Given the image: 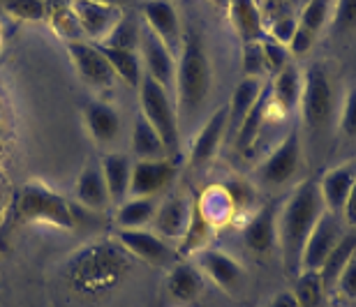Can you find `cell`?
I'll use <instances>...</instances> for the list:
<instances>
[{
	"label": "cell",
	"mask_w": 356,
	"mask_h": 307,
	"mask_svg": "<svg viewBox=\"0 0 356 307\" xmlns=\"http://www.w3.org/2000/svg\"><path fill=\"white\" fill-rule=\"evenodd\" d=\"M343 92L329 60H312L303 67V92L298 102L296 123L301 127L303 151L329 155L336 141L338 111Z\"/></svg>",
	"instance_id": "1"
},
{
	"label": "cell",
	"mask_w": 356,
	"mask_h": 307,
	"mask_svg": "<svg viewBox=\"0 0 356 307\" xmlns=\"http://www.w3.org/2000/svg\"><path fill=\"white\" fill-rule=\"evenodd\" d=\"M213 90V65L206 40L199 28L183 31V44L176 56L174 104L178 113L181 137L185 132L199 130L206 104Z\"/></svg>",
	"instance_id": "2"
},
{
	"label": "cell",
	"mask_w": 356,
	"mask_h": 307,
	"mask_svg": "<svg viewBox=\"0 0 356 307\" xmlns=\"http://www.w3.org/2000/svg\"><path fill=\"white\" fill-rule=\"evenodd\" d=\"M324 210L326 206L317 178H301L277 206V249L289 275H298L305 240Z\"/></svg>",
	"instance_id": "3"
},
{
	"label": "cell",
	"mask_w": 356,
	"mask_h": 307,
	"mask_svg": "<svg viewBox=\"0 0 356 307\" xmlns=\"http://www.w3.org/2000/svg\"><path fill=\"white\" fill-rule=\"evenodd\" d=\"M17 224H49L56 229H74V213L65 197L40 181L26 183L17 194L14 206Z\"/></svg>",
	"instance_id": "4"
},
{
	"label": "cell",
	"mask_w": 356,
	"mask_h": 307,
	"mask_svg": "<svg viewBox=\"0 0 356 307\" xmlns=\"http://www.w3.org/2000/svg\"><path fill=\"white\" fill-rule=\"evenodd\" d=\"M139 113L151 123L165 141L167 155L172 160H178L181 155V127H178V113L174 104V95L165 90L158 81L144 74L139 83Z\"/></svg>",
	"instance_id": "5"
},
{
	"label": "cell",
	"mask_w": 356,
	"mask_h": 307,
	"mask_svg": "<svg viewBox=\"0 0 356 307\" xmlns=\"http://www.w3.org/2000/svg\"><path fill=\"white\" fill-rule=\"evenodd\" d=\"M303 137L301 127L291 125L282 141L254 169V183L261 190H282L298 178L303 169Z\"/></svg>",
	"instance_id": "6"
},
{
	"label": "cell",
	"mask_w": 356,
	"mask_h": 307,
	"mask_svg": "<svg viewBox=\"0 0 356 307\" xmlns=\"http://www.w3.org/2000/svg\"><path fill=\"white\" fill-rule=\"evenodd\" d=\"M190 261L202 270L204 277L216 284L218 289H222L225 294L236 296L245 287V266L241 263L236 256L225 252L218 247H204L202 252L190 256Z\"/></svg>",
	"instance_id": "7"
},
{
	"label": "cell",
	"mask_w": 356,
	"mask_h": 307,
	"mask_svg": "<svg viewBox=\"0 0 356 307\" xmlns=\"http://www.w3.org/2000/svg\"><path fill=\"white\" fill-rule=\"evenodd\" d=\"M350 231L345 224L343 215H336L331 210H324V215L319 217L315 229L310 231L308 240H305L303 254H301V266L298 273H310V270H322L324 261L329 259L333 247L343 240V235Z\"/></svg>",
	"instance_id": "8"
},
{
	"label": "cell",
	"mask_w": 356,
	"mask_h": 307,
	"mask_svg": "<svg viewBox=\"0 0 356 307\" xmlns=\"http://www.w3.org/2000/svg\"><path fill=\"white\" fill-rule=\"evenodd\" d=\"M116 238L130 256L153 268H172L181 259L178 249L151 229H118Z\"/></svg>",
	"instance_id": "9"
},
{
	"label": "cell",
	"mask_w": 356,
	"mask_h": 307,
	"mask_svg": "<svg viewBox=\"0 0 356 307\" xmlns=\"http://www.w3.org/2000/svg\"><path fill=\"white\" fill-rule=\"evenodd\" d=\"M192 206H195V199H190L183 192H169L165 199L158 201V210H155V217L148 229L178 247V242L183 240L190 226Z\"/></svg>",
	"instance_id": "10"
},
{
	"label": "cell",
	"mask_w": 356,
	"mask_h": 307,
	"mask_svg": "<svg viewBox=\"0 0 356 307\" xmlns=\"http://www.w3.org/2000/svg\"><path fill=\"white\" fill-rule=\"evenodd\" d=\"M67 53L72 65L76 67L79 76L88 85L97 90H109L116 85V74L111 69V63L106 60V56L102 53V49L90 42H67Z\"/></svg>",
	"instance_id": "11"
},
{
	"label": "cell",
	"mask_w": 356,
	"mask_h": 307,
	"mask_svg": "<svg viewBox=\"0 0 356 307\" xmlns=\"http://www.w3.org/2000/svg\"><path fill=\"white\" fill-rule=\"evenodd\" d=\"M174 178H176V160H172V157H162V160H137L132 164L130 197L158 199L162 192H167L172 188Z\"/></svg>",
	"instance_id": "12"
},
{
	"label": "cell",
	"mask_w": 356,
	"mask_h": 307,
	"mask_svg": "<svg viewBox=\"0 0 356 307\" xmlns=\"http://www.w3.org/2000/svg\"><path fill=\"white\" fill-rule=\"evenodd\" d=\"M139 56H141V63H144V74H148L153 81H158L162 88L174 95L176 56L169 51L165 42H162L148 26L141 31Z\"/></svg>",
	"instance_id": "13"
},
{
	"label": "cell",
	"mask_w": 356,
	"mask_h": 307,
	"mask_svg": "<svg viewBox=\"0 0 356 307\" xmlns=\"http://www.w3.org/2000/svg\"><path fill=\"white\" fill-rule=\"evenodd\" d=\"M227 137V106L216 109L206 118V123L199 125L195 139L190 144V167L204 169L216 160V155L222 151Z\"/></svg>",
	"instance_id": "14"
},
{
	"label": "cell",
	"mask_w": 356,
	"mask_h": 307,
	"mask_svg": "<svg viewBox=\"0 0 356 307\" xmlns=\"http://www.w3.org/2000/svg\"><path fill=\"white\" fill-rule=\"evenodd\" d=\"M70 5L83 31V38L92 40V44H99L123 14V7L97 3V0H70Z\"/></svg>",
	"instance_id": "15"
},
{
	"label": "cell",
	"mask_w": 356,
	"mask_h": 307,
	"mask_svg": "<svg viewBox=\"0 0 356 307\" xmlns=\"http://www.w3.org/2000/svg\"><path fill=\"white\" fill-rule=\"evenodd\" d=\"M319 192H322L326 210L343 215L347 194H350L352 185L356 183V155L345 157L343 162H338L336 167H329L322 174V178H317Z\"/></svg>",
	"instance_id": "16"
},
{
	"label": "cell",
	"mask_w": 356,
	"mask_h": 307,
	"mask_svg": "<svg viewBox=\"0 0 356 307\" xmlns=\"http://www.w3.org/2000/svg\"><path fill=\"white\" fill-rule=\"evenodd\" d=\"M243 245L252 254H270L277 247V204L268 201L243 226Z\"/></svg>",
	"instance_id": "17"
},
{
	"label": "cell",
	"mask_w": 356,
	"mask_h": 307,
	"mask_svg": "<svg viewBox=\"0 0 356 307\" xmlns=\"http://www.w3.org/2000/svg\"><path fill=\"white\" fill-rule=\"evenodd\" d=\"M146 26L165 42L167 49L178 56L183 44V26L172 0H146L144 3Z\"/></svg>",
	"instance_id": "18"
},
{
	"label": "cell",
	"mask_w": 356,
	"mask_h": 307,
	"mask_svg": "<svg viewBox=\"0 0 356 307\" xmlns=\"http://www.w3.org/2000/svg\"><path fill=\"white\" fill-rule=\"evenodd\" d=\"M266 88V78H254V76H243L234 88L229 104H227V137L225 146H232L234 137H236L238 127L243 125L245 116L250 113L254 102Z\"/></svg>",
	"instance_id": "19"
},
{
	"label": "cell",
	"mask_w": 356,
	"mask_h": 307,
	"mask_svg": "<svg viewBox=\"0 0 356 307\" xmlns=\"http://www.w3.org/2000/svg\"><path fill=\"white\" fill-rule=\"evenodd\" d=\"M165 289L169 298L178 305L185 307L195 303L204 294V275L190 259H178L167 273Z\"/></svg>",
	"instance_id": "20"
},
{
	"label": "cell",
	"mask_w": 356,
	"mask_h": 307,
	"mask_svg": "<svg viewBox=\"0 0 356 307\" xmlns=\"http://www.w3.org/2000/svg\"><path fill=\"white\" fill-rule=\"evenodd\" d=\"M268 90L275 109H280L284 116H296L303 92V67H298L296 63H289L282 72L270 76Z\"/></svg>",
	"instance_id": "21"
},
{
	"label": "cell",
	"mask_w": 356,
	"mask_h": 307,
	"mask_svg": "<svg viewBox=\"0 0 356 307\" xmlns=\"http://www.w3.org/2000/svg\"><path fill=\"white\" fill-rule=\"evenodd\" d=\"M74 199H76V204L83 206V208L95 210V213H104L111 206L99 162L88 160L83 164L81 174L76 178V185H74Z\"/></svg>",
	"instance_id": "22"
},
{
	"label": "cell",
	"mask_w": 356,
	"mask_h": 307,
	"mask_svg": "<svg viewBox=\"0 0 356 307\" xmlns=\"http://www.w3.org/2000/svg\"><path fill=\"white\" fill-rule=\"evenodd\" d=\"M83 125H86V132L97 146H111L120 137L123 120L111 104L88 102L83 106Z\"/></svg>",
	"instance_id": "23"
},
{
	"label": "cell",
	"mask_w": 356,
	"mask_h": 307,
	"mask_svg": "<svg viewBox=\"0 0 356 307\" xmlns=\"http://www.w3.org/2000/svg\"><path fill=\"white\" fill-rule=\"evenodd\" d=\"M227 10H229V21L236 31V38L243 44H252L266 38L264 14L257 0H229Z\"/></svg>",
	"instance_id": "24"
},
{
	"label": "cell",
	"mask_w": 356,
	"mask_h": 307,
	"mask_svg": "<svg viewBox=\"0 0 356 307\" xmlns=\"http://www.w3.org/2000/svg\"><path fill=\"white\" fill-rule=\"evenodd\" d=\"M132 160L125 153H106L99 160V169H102L106 192H109L111 206L123 204L130 197V178H132Z\"/></svg>",
	"instance_id": "25"
},
{
	"label": "cell",
	"mask_w": 356,
	"mask_h": 307,
	"mask_svg": "<svg viewBox=\"0 0 356 307\" xmlns=\"http://www.w3.org/2000/svg\"><path fill=\"white\" fill-rule=\"evenodd\" d=\"M268 106H270V90H268V83H266L264 92H261L259 99L254 102V106L245 116L243 125L238 127L236 137H234V141H232V148L236 153H241V155L250 153L254 148V144L259 141L261 127H264V123L268 120Z\"/></svg>",
	"instance_id": "26"
},
{
	"label": "cell",
	"mask_w": 356,
	"mask_h": 307,
	"mask_svg": "<svg viewBox=\"0 0 356 307\" xmlns=\"http://www.w3.org/2000/svg\"><path fill=\"white\" fill-rule=\"evenodd\" d=\"M158 210V199L151 197H130L116 206L113 224L116 229H148Z\"/></svg>",
	"instance_id": "27"
},
{
	"label": "cell",
	"mask_w": 356,
	"mask_h": 307,
	"mask_svg": "<svg viewBox=\"0 0 356 307\" xmlns=\"http://www.w3.org/2000/svg\"><path fill=\"white\" fill-rule=\"evenodd\" d=\"M132 155L137 160H162V157H169L165 141H162L158 130L141 113L134 118L132 127Z\"/></svg>",
	"instance_id": "28"
},
{
	"label": "cell",
	"mask_w": 356,
	"mask_h": 307,
	"mask_svg": "<svg viewBox=\"0 0 356 307\" xmlns=\"http://www.w3.org/2000/svg\"><path fill=\"white\" fill-rule=\"evenodd\" d=\"M213 231H216V226H213L206 215L202 213L197 204V197H195V206H192V219H190V226L188 231H185L183 240L178 242V256L185 259V256H195L197 252H202L204 247H209V242L213 238Z\"/></svg>",
	"instance_id": "29"
},
{
	"label": "cell",
	"mask_w": 356,
	"mask_h": 307,
	"mask_svg": "<svg viewBox=\"0 0 356 307\" xmlns=\"http://www.w3.org/2000/svg\"><path fill=\"white\" fill-rule=\"evenodd\" d=\"M141 24L139 17L132 10H123L118 24L111 28V33L99 42V47L106 49H120V51H139L141 44Z\"/></svg>",
	"instance_id": "30"
},
{
	"label": "cell",
	"mask_w": 356,
	"mask_h": 307,
	"mask_svg": "<svg viewBox=\"0 0 356 307\" xmlns=\"http://www.w3.org/2000/svg\"><path fill=\"white\" fill-rule=\"evenodd\" d=\"M354 254H356V231L350 229L343 235V240H340L338 245L333 247V252L329 254V259L324 261L322 270H319V275H322V282H324V287H326V294L336 289V282H338L340 273L345 270V266L350 263V259H352Z\"/></svg>",
	"instance_id": "31"
},
{
	"label": "cell",
	"mask_w": 356,
	"mask_h": 307,
	"mask_svg": "<svg viewBox=\"0 0 356 307\" xmlns=\"http://www.w3.org/2000/svg\"><path fill=\"white\" fill-rule=\"evenodd\" d=\"M99 49L106 56V60L111 63V69L116 78H120L130 88H139L141 78H144V63H141L139 51H120V49H106V47Z\"/></svg>",
	"instance_id": "32"
},
{
	"label": "cell",
	"mask_w": 356,
	"mask_h": 307,
	"mask_svg": "<svg viewBox=\"0 0 356 307\" xmlns=\"http://www.w3.org/2000/svg\"><path fill=\"white\" fill-rule=\"evenodd\" d=\"M197 204L213 226L229 222L232 215H236V208H234V201L227 194L225 185H213V188H209L202 197H197Z\"/></svg>",
	"instance_id": "33"
},
{
	"label": "cell",
	"mask_w": 356,
	"mask_h": 307,
	"mask_svg": "<svg viewBox=\"0 0 356 307\" xmlns=\"http://www.w3.org/2000/svg\"><path fill=\"white\" fill-rule=\"evenodd\" d=\"M47 19L51 21V28L60 35L65 42H79L83 40V31L76 21L70 0H51L47 5Z\"/></svg>",
	"instance_id": "34"
},
{
	"label": "cell",
	"mask_w": 356,
	"mask_h": 307,
	"mask_svg": "<svg viewBox=\"0 0 356 307\" xmlns=\"http://www.w3.org/2000/svg\"><path fill=\"white\" fill-rule=\"evenodd\" d=\"M333 10H336V0H308L298 12V26L319 38L324 31H329Z\"/></svg>",
	"instance_id": "35"
},
{
	"label": "cell",
	"mask_w": 356,
	"mask_h": 307,
	"mask_svg": "<svg viewBox=\"0 0 356 307\" xmlns=\"http://www.w3.org/2000/svg\"><path fill=\"white\" fill-rule=\"evenodd\" d=\"M291 294H294L298 307H324L326 287H324V282H322V275H319V270L298 273Z\"/></svg>",
	"instance_id": "36"
},
{
	"label": "cell",
	"mask_w": 356,
	"mask_h": 307,
	"mask_svg": "<svg viewBox=\"0 0 356 307\" xmlns=\"http://www.w3.org/2000/svg\"><path fill=\"white\" fill-rule=\"evenodd\" d=\"M336 139H340L343 144L356 146V85H350L343 92V99H340Z\"/></svg>",
	"instance_id": "37"
},
{
	"label": "cell",
	"mask_w": 356,
	"mask_h": 307,
	"mask_svg": "<svg viewBox=\"0 0 356 307\" xmlns=\"http://www.w3.org/2000/svg\"><path fill=\"white\" fill-rule=\"evenodd\" d=\"M329 33L338 40H347L356 35V0H336Z\"/></svg>",
	"instance_id": "38"
},
{
	"label": "cell",
	"mask_w": 356,
	"mask_h": 307,
	"mask_svg": "<svg viewBox=\"0 0 356 307\" xmlns=\"http://www.w3.org/2000/svg\"><path fill=\"white\" fill-rule=\"evenodd\" d=\"M261 51H264V63H266V74L268 76H275L277 72H282V69L291 63L289 49L284 44H280V42L270 40L268 35L261 40Z\"/></svg>",
	"instance_id": "39"
},
{
	"label": "cell",
	"mask_w": 356,
	"mask_h": 307,
	"mask_svg": "<svg viewBox=\"0 0 356 307\" xmlns=\"http://www.w3.org/2000/svg\"><path fill=\"white\" fill-rule=\"evenodd\" d=\"M5 10L21 21H44L47 19L44 0H5Z\"/></svg>",
	"instance_id": "40"
},
{
	"label": "cell",
	"mask_w": 356,
	"mask_h": 307,
	"mask_svg": "<svg viewBox=\"0 0 356 307\" xmlns=\"http://www.w3.org/2000/svg\"><path fill=\"white\" fill-rule=\"evenodd\" d=\"M243 74L254 78H266V63L264 51H261V42H252V44H243Z\"/></svg>",
	"instance_id": "41"
},
{
	"label": "cell",
	"mask_w": 356,
	"mask_h": 307,
	"mask_svg": "<svg viewBox=\"0 0 356 307\" xmlns=\"http://www.w3.org/2000/svg\"><path fill=\"white\" fill-rule=\"evenodd\" d=\"M296 28H298V17H296V14H282V17H277L273 24H270L266 35H268L270 40H275V42H280V44L287 47L289 42H291V38H294Z\"/></svg>",
	"instance_id": "42"
},
{
	"label": "cell",
	"mask_w": 356,
	"mask_h": 307,
	"mask_svg": "<svg viewBox=\"0 0 356 307\" xmlns=\"http://www.w3.org/2000/svg\"><path fill=\"white\" fill-rule=\"evenodd\" d=\"M225 190L227 194L232 197L234 201V208L238 210H248L250 206L254 204V197H257V192L248 181H234V183H225Z\"/></svg>",
	"instance_id": "43"
},
{
	"label": "cell",
	"mask_w": 356,
	"mask_h": 307,
	"mask_svg": "<svg viewBox=\"0 0 356 307\" xmlns=\"http://www.w3.org/2000/svg\"><path fill=\"white\" fill-rule=\"evenodd\" d=\"M315 35H312L310 31H305L303 26H298L296 28V33H294V38H291V42L287 44L289 49V56H291V60H298V58H305L310 51H312V44H315Z\"/></svg>",
	"instance_id": "44"
},
{
	"label": "cell",
	"mask_w": 356,
	"mask_h": 307,
	"mask_svg": "<svg viewBox=\"0 0 356 307\" xmlns=\"http://www.w3.org/2000/svg\"><path fill=\"white\" fill-rule=\"evenodd\" d=\"M340 296L347 298V301H356V254L350 259V263L345 266V270L340 273L336 289Z\"/></svg>",
	"instance_id": "45"
},
{
	"label": "cell",
	"mask_w": 356,
	"mask_h": 307,
	"mask_svg": "<svg viewBox=\"0 0 356 307\" xmlns=\"http://www.w3.org/2000/svg\"><path fill=\"white\" fill-rule=\"evenodd\" d=\"M343 219H345L347 229H354L356 226V183L352 185L350 194H347V201L343 208Z\"/></svg>",
	"instance_id": "46"
},
{
	"label": "cell",
	"mask_w": 356,
	"mask_h": 307,
	"mask_svg": "<svg viewBox=\"0 0 356 307\" xmlns=\"http://www.w3.org/2000/svg\"><path fill=\"white\" fill-rule=\"evenodd\" d=\"M264 307H298V303H296L294 294H291L289 289H284V291H277V294L270 296L264 303Z\"/></svg>",
	"instance_id": "47"
},
{
	"label": "cell",
	"mask_w": 356,
	"mask_h": 307,
	"mask_svg": "<svg viewBox=\"0 0 356 307\" xmlns=\"http://www.w3.org/2000/svg\"><path fill=\"white\" fill-rule=\"evenodd\" d=\"M97 3H106V5H116V7H123L127 5L130 0H97Z\"/></svg>",
	"instance_id": "48"
},
{
	"label": "cell",
	"mask_w": 356,
	"mask_h": 307,
	"mask_svg": "<svg viewBox=\"0 0 356 307\" xmlns=\"http://www.w3.org/2000/svg\"><path fill=\"white\" fill-rule=\"evenodd\" d=\"M216 7H229V0H211Z\"/></svg>",
	"instance_id": "49"
},
{
	"label": "cell",
	"mask_w": 356,
	"mask_h": 307,
	"mask_svg": "<svg viewBox=\"0 0 356 307\" xmlns=\"http://www.w3.org/2000/svg\"><path fill=\"white\" fill-rule=\"evenodd\" d=\"M0 208H3V176H0Z\"/></svg>",
	"instance_id": "50"
},
{
	"label": "cell",
	"mask_w": 356,
	"mask_h": 307,
	"mask_svg": "<svg viewBox=\"0 0 356 307\" xmlns=\"http://www.w3.org/2000/svg\"><path fill=\"white\" fill-rule=\"evenodd\" d=\"M301 3H308V0H301Z\"/></svg>",
	"instance_id": "51"
},
{
	"label": "cell",
	"mask_w": 356,
	"mask_h": 307,
	"mask_svg": "<svg viewBox=\"0 0 356 307\" xmlns=\"http://www.w3.org/2000/svg\"><path fill=\"white\" fill-rule=\"evenodd\" d=\"M176 307H178V305H176Z\"/></svg>",
	"instance_id": "52"
}]
</instances>
